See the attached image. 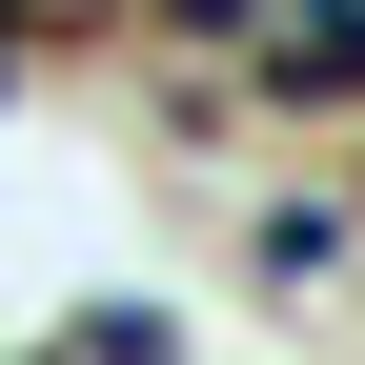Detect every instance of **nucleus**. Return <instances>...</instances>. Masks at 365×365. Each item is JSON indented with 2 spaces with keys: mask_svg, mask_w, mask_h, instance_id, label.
I'll use <instances>...</instances> for the list:
<instances>
[{
  "mask_svg": "<svg viewBox=\"0 0 365 365\" xmlns=\"http://www.w3.org/2000/svg\"><path fill=\"white\" fill-rule=\"evenodd\" d=\"M264 81L284 102H365V0H264Z\"/></svg>",
  "mask_w": 365,
  "mask_h": 365,
  "instance_id": "1",
  "label": "nucleus"
}]
</instances>
